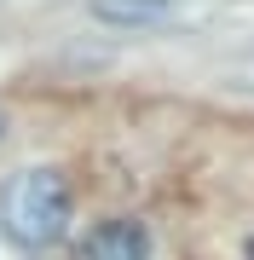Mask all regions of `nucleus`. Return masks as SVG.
Masks as SVG:
<instances>
[{
	"label": "nucleus",
	"mask_w": 254,
	"mask_h": 260,
	"mask_svg": "<svg viewBox=\"0 0 254 260\" xmlns=\"http://www.w3.org/2000/svg\"><path fill=\"white\" fill-rule=\"evenodd\" d=\"M248 254H254V243H248Z\"/></svg>",
	"instance_id": "5"
},
{
	"label": "nucleus",
	"mask_w": 254,
	"mask_h": 260,
	"mask_svg": "<svg viewBox=\"0 0 254 260\" xmlns=\"http://www.w3.org/2000/svg\"><path fill=\"white\" fill-rule=\"evenodd\" d=\"M0 139H6V116H0Z\"/></svg>",
	"instance_id": "4"
},
{
	"label": "nucleus",
	"mask_w": 254,
	"mask_h": 260,
	"mask_svg": "<svg viewBox=\"0 0 254 260\" xmlns=\"http://www.w3.org/2000/svg\"><path fill=\"white\" fill-rule=\"evenodd\" d=\"M76 260H156V243H151V232L139 220H122L116 214V220H98L81 237Z\"/></svg>",
	"instance_id": "2"
},
{
	"label": "nucleus",
	"mask_w": 254,
	"mask_h": 260,
	"mask_svg": "<svg viewBox=\"0 0 254 260\" xmlns=\"http://www.w3.org/2000/svg\"><path fill=\"white\" fill-rule=\"evenodd\" d=\"M98 23H122V29H144L168 18V0H93Z\"/></svg>",
	"instance_id": "3"
},
{
	"label": "nucleus",
	"mask_w": 254,
	"mask_h": 260,
	"mask_svg": "<svg viewBox=\"0 0 254 260\" xmlns=\"http://www.w3.org/2000/svg\"><path fill=\"white\" fill-rule=\"evenodd\" d=\"M69 214H76V197L58 168H23L0 185V232L18 249H52L69 232Z\"/></svg>",
	"instance_id": "1"
}]
</instances>
